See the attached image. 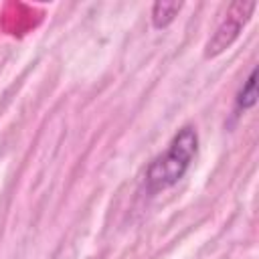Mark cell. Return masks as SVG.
<instances>
[{"label": "cell", "instance_id": "2", "mask_svg": "<svg viewBox=\"0 0 259 259\" xmlns=\"http://www.w3.org/2000/svg\"><path fill=\"white\" fill-rule=\"evenodd\" d=\"M255 8H257V2H233L225 18L217 26V30L204 45V59H214L221 53H225L239 38L241 30L251 20Z\"/></svg>", "mask_w": 259, "mask_h": 259}, {"label": "cell", "instance_id": "1", "mask_svg": "<svg viewBox=\"0 0 259 259\" xmlns=\"http://www.w3.org/2000/svg\"><path fill=\"white\" fill-rule=\"evenodd\" d=\"M198 150V134L192 125H184L174 134L168 150L152 160L146 170V186L150 192H160L174 186L190 168Z\"/></svg>", "mask_w": 259, "mask_h": 259}, {"label": "cell", "instance_id": "4", "mask_svg": "<svg viewBox=\"0 0 259 259\" xmlns=\"http://www.w3.org/2000/svg\"><path fill=\"white\" fill-rule=\"evenodd\" d=\"M257 69H251L245 85L241 87L239 95H237V105L241 109H251L257 103Z\"/></svg>", "mask_w": 259, "mask_h": 259}, {"label": "cell", "instance_id": "3", "mask_svg": "<svg viewBox=\"0 0 259 259\" xmlns=\"http://www.w3.org/2000/svg\"><path fill=\"white\" fill-rule=\"evenodd\" d=\"M182 2H156L152 6V24L154 28H166L180 12Z\"/></svg>", "mask_w": 259, "mask_h": 259}]
</instances>
